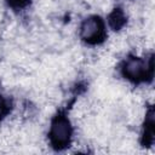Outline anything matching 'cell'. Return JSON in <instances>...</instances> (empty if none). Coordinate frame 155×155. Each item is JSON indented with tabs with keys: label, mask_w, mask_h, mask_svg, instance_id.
I'll use <instances>...</instances> for the list:
<instances>
[{
	"label": "cell",
	"mask_w": 155,
	"mask_h": 155,
	"mask_svg": "<svg viewBox=\"0 0 155 155\" xmlns=\"http://www.w3.org/2000/svg\"><path fill=\"white\" fill-rule=\"evenodd\" d=\"M50 137H51V142L56 147L67 145L71 137V126L68 119H65L64 116L56 117L51 126Z\"/></svg>",
	"instance_id": "obj_1"
},
{
	"label": "cell",
	"mask_w": 155,
	"mask_h": 155,
	"mask_svg": "<svg viewBox=\"0 0 155 155\" xmlns=\"http://www.w3.org/2000/svg\"><path fill=\"white\" fill-rule=\"evenodd\" d=\"M104 34L103 22L98 17L86 18L80 27V35L87 42H97Z\"/></svg>",
	"instance_id": "obj_2"
},
{
	"label": "cell",
	"mask_w": 155,
	"mask_h": 155,
	"mask_svg": "<svg viewBox=\"0 0 155 155\" xmlns=\"http://www.w3.org/2000/svg\"><path fill=\"white\" fill-rule=\"evenodd\" d=\"M150 69V65H148L143 59L138 57H130L124 64L125 76L133 81H139L144 79Z\"/></svg>",
	"instance_id": "obj_3"
},
{
	"label": "cell",
	"mask_w": 155,
	"mask_h": 155,
	"mask_svg": "<svg viewBox=\"0 0 155 155\" xmlns=\"http://www.w3.org/2000/svg\"><path fill=\"white\" fill-rule=\"evenodd\" d=\"M4 111H5V102H4V99L0 97V116L4 114Z\"/></svg>",
	"instance_id": "obj_4"
}]
</instances>
